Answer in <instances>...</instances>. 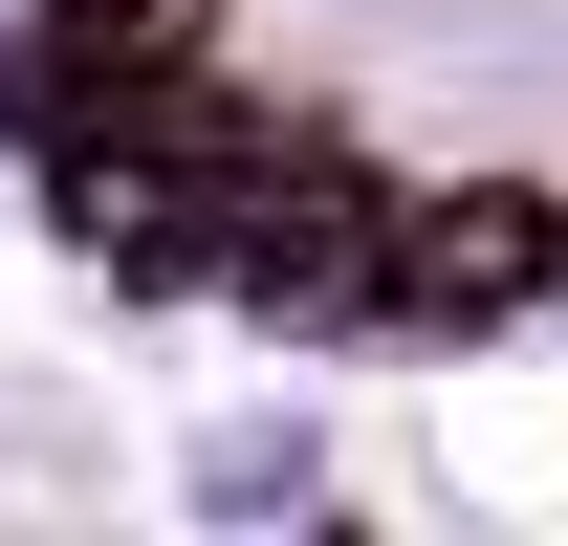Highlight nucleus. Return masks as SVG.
Segmentation results:
<instances>
[{"mask_svg": "<svg viewBox=\"0 0 568 546\" xmlns=\"http://www.w3.org/2000/svg\"><path fill=\"white\" fill-rule=\"evenodd\" d=\"M525 284H568L547 198H394V306H525Z\"/></svg>", "mask_w": 568, "mask_h": 546, "instance_id": "nucleus-1", "label": "nucleus"}, {"mask_svg": "<svg viewBox=\"0 0 568 546\" xmlns=\"http://www.w3.org/2000/svg\"><path fill=\"white\" fill-rule=\"evenodd\" d=\"M219 0H44V44H88V67H197Z\"/></svg>", "mask_w": 568, "mask_h": 546, "instance_id": "nucleus-2", "label": "nucleus"}]
</instances>
